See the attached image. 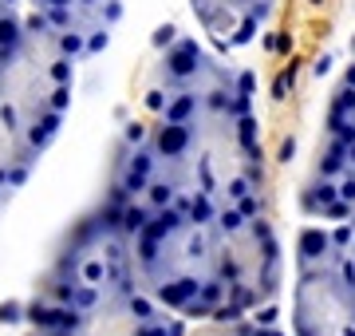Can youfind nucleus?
Instances as JSON below:
<instances>
[{"label":"nucleus","mask_w":355,"mask_h":336,"mask_svg":"<svg viewBox=\"0 0 355 336\" xmlns=\"http://www.w3.org/2000/svg\"><path fill=\"white\" fill-rule=\"evenodd\" d=\"M292 293V328L296 336H355V289L336 265L296 269Z\"/></svg>","instance_id":"nucleus-1"},{"label":"nucleus","mask_w":355,"mask_h":336,"mask_svg":"<svg viewBox=\"0 0 355 336\" xmlns=\"http://www.w3.org/2000/svg\"><path fill=\"white\" fill-rule=\"evenodd\" d=\"M36 162H40V155L28 146L20 115L0 99V190H8V194L20 190Z\"/></svg>","instance_id":"nucleus-2"},{"label":"nucleus","mask_w":355,"mask_h":336,"mask_svg":"<svg viewBox=\"0 0 355 336\" xmlns=\"http://www.w3.org/2000/svg\"><path fill=\"white\" fill-rule=\"evenodd\" d=\"M158 174V158L150 155V146L139 142V146H119V158H114V178H111V194L107 198H119V202H127V198H139L146 190V182Z\"/></svg>","instance_id":"nucleus-3"},{"label":"nucleus","mask_w":355,"mask_h":336,"mask_svg":"<svg viewBox=\"0 0 355 336\" xmlns=\"http://www.w3.org/2000/svg\"><path fill=\"white\" fill-rule=\"evenodd\" d=\"M340 249L331 246V233L324 226H304L296 233V269H324L336 265Z\"/></svg>","instance_id":"nucleus-4"},{"label":"nucleus","mask_w":355,"mask_h":336,"mask_svg":"<svg viewBox=\"0 0 355 336\" xmlns=\"http://www.w3.org/2000/svg\"><path fill=\"white\" fill-rule=\"evenodd\" d=\"M336 198L340 194H336V182L331 178H312L304 190H300V210H304L308 218H324V210H328Z\"/></svg>","instance_id":"nucleus-5"},{"label":"nucleus","mask_w":355,"mask_h":336,"mask_svg":"<svg viewBox=\"0 0 355 336\" xmlns=\"http://www.w3.org/2000/svg\"><path fill=\"white\" fill-rule=\"evenodd\" d=\"M343 170H347V146L340 139H328L320 146V158H316V178H340Z\"/></svg>","instance_id":"nucleus-6"},{"label":"nucleus","mask_w":355,"mask_h":336,"mask_svg":"<svg viewBox=\"0 0 355 336\" xmlns=\"http://www.w3.org/2000/svg\"><path fill=\"white\" fill-rule=\"evenodd\" d=\"M225 336H284L277 324H257V321H229V333Z\"/></svg>","instance_id":"nucleus-7"},{"label":"nucleus","mask_w":355,"mask_h":336,"mask_svg":"<svg viewBox=\"0 0 355 336\" xmlns=\"http://www.w3.org/2000/svg\"><path fill=\"white\" fill-rule=\"evenodd\" d=\"M336 273H340L343 281L355 289V226H352V237H347V246L340 249V258H336Z\"/></svg>","instance_id":"nucleus-8"},{"label":"nucleus","mask_w":355,"mask_h":336,"mask_svg":"<svg viewBox=\"0 0 355 336\" xmlns=\"http://www.w3.org/2000/svg\"><path fill=\"white\" fill-rule=\"evenodd\" d=\"M146 135H150V127H142V123H127L123 142H127V146H139V142H146Z\"/></svg>","instance_id":"nucleus-9"},{"label":"nucleus","mask_w":355,"mask_h":336,"mask_svg":"<svg viewBox=\"0 0 355 336\" xmlns=\"http://www.w3.org/2000/svg\"><path fill=\"white\" fill-rule=\"evenodd\" d=\"M253 321H257V324H277V305H265V309L257 312Z\"/></svg>","instance_id":"nucleus-10"},{"label":"nucleus","mask_w":355,"mask_h":336,"mask_svg":"<svg viewBox=\"0 0 355 336\" xmlns=\"http://www.w3.org/2000/svg\"><path fill=\"white\" fill-rule=\"evenodd\" d=\"M328 72H331V56H324V60L316 64V76H328Z\"/></svg>","instance_id":"nucleus-11"},{"label":"nucleus","mask_w":355,"mask_h":336,"mask_svg":"<svg viewBox=\"0 0 355 336\" xmlns=\"http://www.w3.org/2000/svg\"><path fill=\"white\" fill-rule=\"evenodd\" d=\"M343 87H355V64L347 67V72H343Z\"/></svg>","instance_id":"nucleus-12"}]
</instances>
